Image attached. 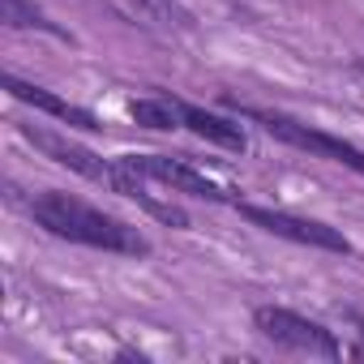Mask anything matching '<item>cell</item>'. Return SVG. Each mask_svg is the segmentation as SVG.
Returning a JSON list of instances; mask_svg holds the SVG:
<instances>
[{
    "label": "cell",
    "instance_id": "9c48e42d",
    "mask_svg": "<svg viewBox=\"0 0 364 364\" xmlns=\"http://www.w3.org/2000/svg\"><path fill=\"white\" fill-rule=\"evenodd\" d=\"M116 9L133 22H146V26H185L189 22L171 0H116Z\"/></svg>",
    "mask_w": 364,
    "mask_h": 364
},
{
    "label": "cell",
    "instance_id": "ba28073f",
    "mask_svg": "<svg viewBox=\"0 0 364 364\" xmlns=\"http://www.w3.org/2000/svg\"><path fill=\"white\" fill-rule=\"evenodd\" d=\"M129 116L146 129H180L185 124V112H180V99H133L129 103Z\"/></svg>",
    "mask_w": 364,
    "mask_h": 364
},
{
    "label": "cell",
    "instance_id": "6da1fadb",
    "mask_svg": "<svg viewBox=\"0 0 364 364\" xmlns=\"http://www.w3.org/2000/svg\"><path fill=\"white\" fill-rule=\"evenodd\" d=\"M31 215H35V223L48 228L52 236L73 240V245H86V249L124 253V257H146V253H150V240H146L137 228H129V223L116 219V215L95 210V206L82 202V198L56 193V189L39 193V198L31 202Z\"/></svg>",
    "mask_w": 364,
    "mask_h": 364
},
{
    "label": "cell",
    "instance_id": "5b68a950",
    "mask_svg": "<svg viewBox=\"0 0 364 364\" xmlns=\"http://www.w3.org/2000/svg\"><path fill=\"white\" fill-rule=\"evenodd\" d=\"M124 163L146 176V180H159L171 193H189V198H202V202H228V189H219L215 180L189 163H180L171 154H124Z\"/></svg>",
    "mask_w": 364,
    "mask_h": 364
},
{
    "label": "cell",
    "instance_id": "3957f363",
    "mask_svg": "<svg viewBox=\"0 0 364 364\" xmlns=\"http://www.w3.org/2000/svg\"><path fill=\"white\" fill-rule=\"evenodd\" d=\"M245 116L257 120V124H266V133H274V137L287 141V146H300V150H309V154H321V159L343 163V167H351V171H364V150L351 146V141H343V137H330V133L309 129V124H300V120H291V116H279V112H253V107H249Z\"/></svg>",
    "mask_w": 364,
    "mask_h": 364
},
{
    "label": "cell",
    "instance_id": "7a4b0ae2",
    "mask_svg": "<svg viewBox=\"0 0 364 364\" xmlns=\"http://www.w3.org/2000/svg\"><path fill=\"white\" fill-rule=\"evenodd\" d=\"M253 326H257L270 343H279V347H287V351H309V355H326V360L343 355L338 338H334L321 321H309V317H300V313H291V309L262 304V309L253 313Z\"/></svg>",
    "mask_w": 364,
    "mask_h": 364
},
{
    "label": "cell",
    "instance_id": "8fae6325",
    "mask_svg": "<svg viewBox=\"0 0 364 364\" xmlns=\"http://www.w3.org/2000/svg\"><path fill=\"white\" fill-rule=\"evenodd\" d=\"M355 355H364V338H360V343H355Z\"/></svg>",
    "mask_w": 364,
    "mask_h": 364
},
{
    "label": "cell",
    "instance_id": "277c9868",
    "mask_svg": "<svg viewBox=\"0 0 364 364\" xmlns=\"http://www.w3.org/2000/svg\"><path fill=\"white\" fill-rule=\"evenodd\" d=\"M240 215L249 223H257L262 232H270V236H283V240H296V245H309V249H326V253H351L347 236L334 232V228H326V223H317V219H300V215L270 210V206H249V202L240 206Z\"/></svg>",
    "mask_w": 364,
    "mask_h": 364
},
{
    "label": "cell",
    "instance_id": "8992f818",
    "mask_svg": "<svg viewBox=\"0 0 364 364\" xmlns=\"http://www.w3.org/2000/svg\"><path fill=\"white\" fill-rule=\"evenodd\" d=\"M5 90L18 99V103H31L35 112H48V116H56V120H65V124H73V129H103L86 107H77V103H69V99H60V95H52V90H43V86H31V82H22V77H5Z\"/></svg>",
    "mask_w": 364,
    "mask_h": 364
},
{
    "label": "cell",
    "instance_id": "52a82bcc",
    "mask_svg": "<svg viewBox=\"0 0 364 364\" xmlns=\"http://www.w3.org/2000/svg\"><path fill=\"white\" fill-rule=\"evenodd\" d=\"M180 112H185V129H193L198 137H206L223 150H245L249 146V137L236 120H223V116H215L206 107H193V103H180Z\"/></svg>",
    "mask_w": 364,
    "mask_h": 364
},
{
    "label": "cell",
    "instance_id": "30bf717a",
    "mask_svg": "<svg viewBox=\"0 0 364 364\" xmlns=\"http://www.w3.org/2000/svg\"><path fill=\"white\" fill-rule=\"evenodd\" d=\"M0 22L14 26V31H48V35H60L65 39V31L56 22H48L43 9H35L31 0H0Z\"/></svg>",
    "mask_w": 364,
    "mask_h": 364
}]
</instances>
